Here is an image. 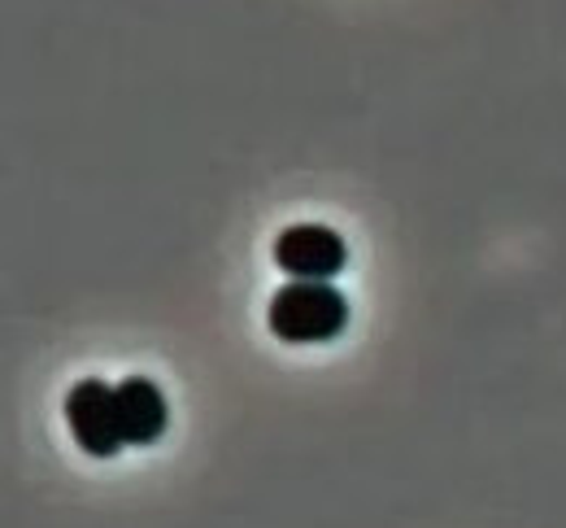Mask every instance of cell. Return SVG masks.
<instances>
[{
	"mask_svg": "<svg viewBox=\"0 0 566 528\" xmlns=\"http://www.w3.org/2000/svg\"><path fill=\"white\" fill-rule=\"evenodd\" d=\"M271 332L287 345H318L345 332L349 302L327 280H292L271 298Z\"/></svg>",
	"mask_w": 566,
	"mask_h": 528,
	"instance_id": "6da1fadb",
	"label": "cell"
},
{
	"mask_svg": "<svg viewBox=\"0 0 566 528\" xmlns=\"http://www.w3.org/2000/svg\"><path fill=\"white\" fill-rule=\"evenodd\" d=\"M66 424H71L78 451L92 458H114L123 451V424H118V384L105 380H78L66 393Z\"/></svg>",
	"mask_w": 566,
	"mask_h": 528,
	"instance_id": "7a4b0ae2",
	"label": "cell"
},
{
	"mask_svg": "<svg viewBox=\"0 0 566 528\" xmlns=\"http://www.w3.org/2000/svg\"><path fill=\"white\" fill-rule=\"evenodd\" d=\"M345 240L323 224H296L275 240V267L292 280H336L345 271Z\"/></svg>",
	"mask_w": 566,
	"mask_h": 528,
	"instance_id": "3957f363",
	"label": "cell"
},
{
	"mask_svg": "<svg viewBox=\"0 0 566 528\" xmlns=\"http://www.w3.org/2000/svg\"><path fill=\"white\" fill-rule=\"evenodd\" d=\"M166 397L148 376H127L118 384V424L127 446H153L166 433Z\"/></svg>",
	"mask_w": 566,
	"mask_h": 528,
	"instance_id": "277c9868",
	"label": "cell"
}]
</instances>
